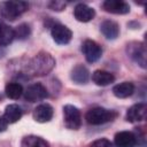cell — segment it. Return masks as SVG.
<instances>
[{"mask_svg": "<svg viewBox=\"0 0 147 147\" xmlns=\"http://www.w3.org/2000/svg\"><path fill=\"white\" fill-rule=\"evenodd\" d=\"M14 29L0 22V46L9 45L14 39Z\"/></svg>", "mask_w": 147, "mask_h": 147, "instance_id": "cell-20", "label": "cell"}, {"mask_svg": "<svg viewBox=\"0 0 147 147\" xmlns=\"http://www.w3.org/2000/svg\"><path fill=\"white\" fill-rule=\"evenodd\" d=\"M102 7L107 13L117 14V15H124L130 11L129 3L122 0H106L103 1Z\"/></svg>", "mask_w": 147, "mask_h": 147, "instance_id": "cell-10", "label": "cell"}, {"mask_svg": "<svg viewBox=\"0 0 147 147\" xmlns=\"http://www.w3.org/2000/svg\"><path fill=\"white\" fill-rule=\"evenodd\" d=\"M100 30L102 32V34L110 40H114L118 37L119 34V25L111 20H106L101 23L100 25Z\"/></svg>", "mask_w": 147, "mask_h": 147, "instance_id": "cell-15", "label": "cell"}, {"mask_svg": "<svg viewBox=\"0 0 147 147\" xmlns=\"http://www.w3.org/2000/svg\"><path fill=\"white\" fill-rule=\"evenodd\" d=\"M55 67V60L54 57L46 52H39L33 57L28 60V62L24 64L23 74L30 77L36 76H45L49 74Z\"/></svg>", "mask_w": 147, "mask_h": 147, "instance_id": "cell-1", "label": "cell"}, {"mask_svg": "<svg viewBox=\"0 0 147 147\" xmlns=\"http://www.w3.org/2000/svg\"><path fill=\"white\" fill-rule=\"evenodd\" d=\"M116 116H117V113L114 110L106 109L103 107H94L86 113L85 119L91 125H102L105 123L114 121Z\"/></svg>", "mask_w": 147, "mask_h": 147, "instance_id": "cell-3", "label": "cell"}, {"mask_svg": "<svg viewBox=\"0 0 147 147\" xmlns=\"http://www.w3.org/2000/svg\"><path fill=\"white\" fill-rule=\"evenodd\" d=\"M63 121L64 125L69 130H78L82 125V115L79 109L72 105H65L63 107Z\"/></svg>", "mask_w": 147, "mask_h": 147, "instance_id": "cell-5", "label": "cell"}, {"mask_svg": "<svg viewBox=\"0 0 147 147\" xmlns=\"http://www.w3.org/2000/svg\"><path fill=\"white\" fill-rule=\"evenodd\" d=\"M29 9L25 1H2L0 2V16L8 21H15Z\"/></svg>", "mask_w": 147, "mask_h": 147, "instance_id": "cell-2", "label": "cell"}, {"mask_svg": "<svg viewBox=\"0 0 147 147\" xmlns=\"http://www.w3.org/2000/svg\"><path fill=\"white\" fill-rule=\"evenodd\" d=\"M134 92V85L131 82H123L113 87V93L116 98L125 99L133 94Z\"/></svg>", "mask_w": 147, "mask_h": 147, "instance_id": "cell-17", "label": "cell"}, {"mask_svg": "<svg viewBox=\"0 0 147 147\" xmlns=\"http://www.w3.org/2000/svg\"><path fill=\"white\" fill-rule=\"evenodd\" d=\"M92 80L98 86H107L115 80V76L106 70H95L92 74Z\"/></svg>", "mask_w": 147, "mask_h": 147, "instance_id": "cell-16", "label": "cell"}, {"mask_svg": "<svg viewBox=\"0 0 147 147\" xmlns=\"http://www.w3.org/2000/svg\"><path fill=\"white\" fill-rule=\"evenodd\" d=\"M114 142L116 147H136V134L130 131H119L115 134Z\"/></svg>", "mask_w": 147, "mask_h": 147, "instance_id": "cell-12", "label": "cell"}, {"mask_svg": "<svg viewBox=\"0 0 147 147\" xmlns=\"http://www.w3.org/2000/svg\"><path fill=\"white\" fill-rule=\"evenodd\" d=\"M147 115V106L144 102L136 103L131 106L127 111H126V121L130 123H136V122H141L146 118Z\"/></svg>", "mask_w": 147, "mask_h": 147, "instance_id": "cell-9", "label": "cell"}, {"mask_svg": "<svg viewBox=\"0 0 147 147\" xmlns=\"http://www.w3.org/2000/svg\"><path fill=\"white\" fill-rule=\"evenodd\" d=\"M87 147H113V144L110 142V140H108L106 138H101V139L94 140Z\"/></svg>", "mask_w": 147, "mask_h": 147, "instance_id": "cell-23", "label": "cell"}, {"mask_svg": "<svg viewBox=\"0 0 147 147\" xmlns=\"http://www.w3.org/2000/svg\"><path fill=\"white\" fill-rule=\"evenodd\" d=\"M53 107L48 103H41L39 106H37L33 110V118L34 121H37L38 123H46L49 122L53 117Z\"/></svg>", "mask_w": 147, "mask_h": 147, "instance_id": "cell-11", "label": "cell"}, {"mask_svg": "<svg viewBox=\"0 0 147 147\" xmlns=\"http://www.w3.org/2000/svg\"><path fill=\"white\" fill-rule=\"evenodd\" d=\"M5 92H6V95L9 98V99H18L22 94H23V86L17 83V82H10L6 85L5 87Z\"/></svg>", "mask_w": 147, "mask_h": 147, "instance_id": "cell-21", "label": "cell"}, {"mask_svg": "<svg viewBox=\"0 0 147 147\" xmlns=\"http://www.w3.org/2000/svg\"><path fill=\"white\" fill-rule=\"evenodd\" d=\"M30 33H31V29H30L29 24H26V23L20 24L14 30V37L17 38V39H21V40H24V39L29 38Z\"/></svg>", "mask_w": 147, "mask_h": 147, "instance_id": "cell-22", "label": "cell"}, {"mask_svg": "<svg viewBox=\"0 0 147 147\" xmlns=\"http://www.w3.org/2000/svg\"><path fill=\"white\" fill-rule=\"evenodd\" d=\"M25 100L29 102H37L46 99L48 96V92L46 87L40 83H34L26 87V90L23 92Z\"/></svg>", "mask_w": 147, "mask_h": 147, "instance_id": "cell-7", "label": "cell"}, {"mask_svg": "<svg viewBox=\"0 0 147 147\" xmlns=\"http://www.w3.org/2000/svg\"><path fill=\"white\" fill-rule=\"evenodd\" d=\"M82 52L86 59L87 62L90 63H94L96 62L101 55H102V48L101 46L95 42L94 40H91V39H86L83 45H82Z\"/></svg>", "mask_w": 147, "mask_h": 147, "instance_id": "cell-6", "label": "cell"}, {"mask_svg": "<svg viewBox=\"0 0 147 147\" xmlns=\"http://www.w3.org/2000/svg\"><path fill=\"white\" fill-rule=\"evenodd\" d=\"M7 125L8 123L6 122V119L3 117H0V132H3L7 129Z\"/></svg>", "mask_w": 147, "mask_h": 147, "instance_id": "cell-25", "label": "cell"}, {"mask_svg": "<svg viewBox=\"0 0 147 147\" xmlns=\"http://www.w3.org/2000/svg\"><path fill=\"white\" fill-rule=\"evenodd\" d=\"M21 147H49L48 142L38 136H25L21 141Z\"/></svg>", "mask_w": 147, "mask_h": 147, "instance_id": "cell-19", "label": "cell"}, {"mask_svg": "<svg viewBox=\"0 0 147 147\" xmlns=\"http://www.w3.org/2000/svg\"><path fill=\"white\" fill-rule=\"evenodd\" d=\"M126 54L139 67H141L142 69H146L147 52H146V46H145L144 42H140V41H131V42H129L126 45Z\"/></svg>", "mask_w": 147, "mask_h": 147, "instance_id": "cell-4", "label": "cell"}, {"mask_svg": "<svg viewBox=\"0 0 147 147\" xmlns=\"http://www.w3.org/2000/svg\"><path fill=\"white\" fill-rule=\"evenodd\" d=\"M70 78L76 84H86L90 79V71L83 64H77L70 72Z\"/></svg>", "mask_w": 147, "mask_h": 147, "instance_id": "cell-14", "label": "cell"}, {"mask_svg": "<svg viewBox=\"0 0 147 147\" xmlns=\"http://www.w3.org/2000/svg\"><path fill=\"white\" fill-rule=\"evenodd\" d=\"M2 117L6 119V122L8 124L9 123H16L22 117V109L18 105H15V103L8 105L5 109Z\"/></svg>", "mask_w": 147, "mask_h": 147, "instance_id": "cell-18", "label": "cell"}, {"mask_svg": "<svg viewBox=\"0 0 147 147\" xmlns=\"http://www.w3.org/2000/svg\"><path fill=\"white\" fill-rule=\"evenodd\" d=\"M51 34L53 40L59 45H65L70 42L72 38L71 30L63 24H54L51 28Z\"/></svg>", "mask_w": 147, "mask_h": 147, "instance_id": "cell-8", "label": "cell"}, {"mask_svg": "<svg viewBox=\"0 0 147 147\" xmlns=\"http://www.w3.org/2000/svg\"><path fill=\"white\" fill-rule=\"evenodd\" d=\"M48 6H49V8L53 9V10L61 11V10H63V9L65 8L67 3L63 2V1H51V2L48 3Z\"/></svg>", "mask_w": 147, "mask_h": 147, "instance_id": "cell-24", "label": "cell"}, {"mask_svg": "<svg viewBox=\"0 0 147 147\" xmlns=\"http://www.w3.org/2000/svg\"><path fill=\"white\" fill-rule=\"evenodd\" d=\"M74 15L77 21L85 23V22H90L91 20L94 18L95 11L92 7H90L85 3H78L74 9Z\"/></svg>", "mask_w": 147, "mask_h": 147, "instance_id": "cell-13", "label": "cell"}]
</instances>
